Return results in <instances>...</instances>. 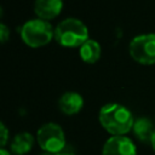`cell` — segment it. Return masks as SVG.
Wrapping results in <instances>:
<instances>
[{
    "mask_svg": "<svg viewBox=\"0 0 155 155\" xmlns=\"http://www.w3.org/2000/svg\"><path fill=\"white\" fill-rule=\"evenodd\" d=\"M98 120L111 136H125L132 131L134 119L128 108L119 103H109L101 108Z\"/></svg>",
    "mask_w": 155,
    "mask_h": 155,
    "instance_id": "1",
    "label": "cell"
},
{
    "mask_svg": "<svg viewBox=\"0 0 155 155\" xmlns=\"http://www.w3.org/2000/svg\"><path fill=\"white\" fill-rule=\"evenodd\" d=\"M56 41L65 47H80L88 40V29L78 18L63 19L54 28Z\"/></svg>",
    "mask_w": 155,
    "mask_h": 155,
    "instance_id": "2",
    "label": "cell"
},
{
    "mask_svg": "<svg viewBox=\"0 0 155 155\" xmlns=\"http://www.w3.org/2000/svg\"><path fill=\"white\" fill-rule=\"evenodd\" d=\"M21 36L28 46L36 48L47 45L54 38V29L47 21L30 19L22 25Z\"/></svg>",
    "mask_w": 155,
    "mask_h": 155,
    "instance_id": "3",
    "label": "cell"
},
{
    "mask_svg": "<svg viewBox=\"0 0 155 155\" xmlns=\"http://www.w3.org/2000/svg\"><path fill=\"white\" fill-rule=\"evenodd\" d=\"M36 142L44 153L51 154H61L67 145L63 128L54 122L44 124L38 130Z\"/></svg>",
    "mask_w": 155,
    "mask_h": 155,
    "instance_id": "4",
    "label": "cell"
},
{
    "mask_svg": "<svg viewBox=\"0 0 155 155\" xmlns=\"http://www.w3.org/2000/svg\"><path fill=\"white\" fill-rule=\"evenodd\" d=\"M131 57L140 64L155 63V34H142L130 42Z\"/></svg>",
    "mask_w": 155,
    "mask_h": 155,
    "instance_id": "5",
    "label": "cell"
},
{
    "mask_svg": "<svg viewBox=\"0 0 155 155\" xmlns=\"http://www.w3.org/2000/svg\"><path fill=\"white\" fill-rule=\"evenodd\" d=\"M102 155H137V148L126 136H111L103 144Z\"/></svg>",
    "mask_w": 155,
    "mask_h": 155,
    "instance_id": "6",
    "label": "cell"
},
{
    "mask_svg": "<svg viewBox=\"0 0 155 155\" xmlns=\"http://www.w3.org/2000/svg\"><path fill=\"white\" fill-rule=\"evenodd\" d=\"M63 8L62 0H35L34 12L35 15L44 21L52 19L57 17Z\"/></svg>",
    "mask_w": 155,
    "mask_h": 155,
    "instance_id": "7",
    "label": "cell"
},
{
    "mask_svg": "<svg viewBox=\"0 0 155 155\" xmlns=\"http://www.w3.org/2000/svg\"><path fill=\"white\" fill-rule=\"evenodd\" d=\"M84 107V99L81 94L76 92H65L58 101L59 110L65 115H75Z\"/></svg>",
    "mask_w": 155,
    "mask_h": 155,
    "instance_id": "8",
    "label": "cell"
},
{
    "mask_svg": "<svg viewBox=\"0 0 155 155\" xmlns=\"http://www.w3.org/2000/svg\"><path fill=\"white\" fill-rule=\"evenodd\" d=\"M34 137L29 132H19L17 133L10 144V151L15 155H25L34 147Z\"/></svg>",
    "mask_w": 155,
    "mask_h": 155,
    "instance_id": "9",
    "label": "cell"
},
{
    "mask_svg": "<svg viewBox=\"0 0 155 155\" xmlns=\"http://www.w3.org/2000/svg\"><path fill=\"white\" fill-rule=\"evenodd\" d=\"M133 134L137 137L140 142H149L151 140V137L154 134L155 127L150 119L148 117H138L134 120L133 127H132Z\"/></svg>",
    "mask_w": 155,
    "mask_h": 155,
    "instance_id": "10",
    "label": "cell"
},
{
    "mask_svg": "<svg viewBox=\"0 0 155 155\" xmlns=\"http://www.w3.org/2000/svg\"><path fill=\"white\" fill-rule=\"evenodd\" d=\"M101 45L91 39H88L80 46V57L85 63H96L101 57Z\"/></svg>",
    "mask_w": 155,
    "mask_h": 155,
    "instance_id": "11",
    "label": "cell"
},
{
    "mask_svg": "<svg viewBox=\"0 0 155 155\" xmlns=\"http://www.w3.org/2000/svg\"><path fill=\"white\" fill-rule=\"evenodd\" d=\"M8 140V130L5 126L4 122H0V145L1 148H5Z\"/></svg>",
    "mask_w": 155,
    "mask_h": 155,
    "instance_id": "12",
    "label": "cell"
},
{
    "mask_svg": "<svg viewBox=\"0 0 155 155\" xmlns=\"http://www.w3.org/2000/svg\"><path fill=\"white\" fill-rule=\"evenodd\" d=\"M8 38H10V30H8V28L4 23H1L0 24V40H1V42H6L8 40Z\"/></svg>",
    "mask_w": 155,
    "mask_h": 155,
    "instance_id": "13",
    "label": "cell"
},
{
    "mask_svg": "<svg viewBox=\"0 0 155 155\" xmlns=\"http://www.w3.org/2000/svg\"><path fill=\"white\" fill-rule=\"evenodd\" d=\"M0 155H12V153L8 151V150L5 149V148H1V149H0Z\"/></svg>",
    "mask_w": 155,
    "mask_h": 155,
    "instance_id": "14",
    "label": "cell"
},
{
    "mask_svg": "<svg viewBox=\"0 0 155 155\" xmlns=\"http://www.w3.org/2000/svg\"><path fill=\"white\" fill-rule=\"evenodd\" d=\"M150 144H151V148H153V150L155 151V131H154V134H153V137H151Z\"/></svg>",
    "mask_w": 155,
    "mask_h": 155,
    "instance_id": "15",
    "label": "cell"
},
{
    "mask_svg": "<svg viewBox=\"0 0 155 155\" xmlns=\"http://www.w3.org/2000/svg\"><path fill=\"white\" fill-rule=\"evenodd\" d=\"M59 155H76V154H74L73 151H62Z\"/></svg>",
    "mask_w": 155,
    "mask_h": 155,
    "instance_id": "16",
    "label": "cell"
},
{
    "mask_svg": "<svg viewBox=\"0 0 155 155\" xmlns=\"http://www.w3.org/2000/svg\"><path fill=\"white\" fill-rule=\"evenodd\" d=\"M41 155H59V154H51V153H42Z\"/></svg>",
    "mask_w": 155,
    "mask_h": 155,
    "instance_id": "17",
    "label": "cell"
}]
</instances>
